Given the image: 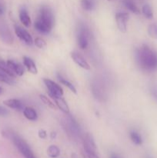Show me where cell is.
Here are the masks:
<instances>
[{
  "label": "cell",
  "instance_id": "cell-37",
  "mask_svg": "<svg viewBox=\"0 0 157 158\" xmlns=\"http://www.w3.org/2000/svg\"><path fill=\"white\" fill-rule=\"evenodd\" d=\"M3 12V9H2V8L1 7V6H0V14H2Z\"/></svg>",
  "mask_w": 157,
  "mask_h": 158
},
{
  "label": "cell",
  "instance_id": "cell-19",
  "mask_svg": "<svg viewBox=\"0 0 157 158\" xmlns=\"http://www.w3.org/2000/svg\"><path fill=\"white\" fill-rule=\"evenodd\" d=\"M57 77H58V80L61 84L64 85L65 86H66V87H67L68 89L71 91V92L73 93V94H77L76 88L75 87V86H74V85L72 84L71 82H69V80H66V78H64V77H62L60 74H58V76H57Z\"/></svg>",
  "mask_w": 157,
  "mask_h": 158
},
{
  "label": "cell",
  "instance_id": "cell-15",
  "mask_svg": "<svg viewBox=\"0 0 157 158\" xmlns=\"http://www.w3.org/2000/svg\"><path fill=\"white\" fill-rule=\"evenodd\" d=\"M22 60L23 65H24L25 67L27 69V70L29 73H31L32 74L38 73V69H37L36 65H35V62H34V60L32 59L28 56H23Z\"/></svg>",
  "mask_w": 157,
  "mask_h": 158
},
{
  "label": "cell",
  "instance_id": "cell-29",
  "mask_svg": "<svg viewBox=\"0 0 157 158\" xmlns=\"http://www.w3.org/2000/svg\"><path fill=\"white\" fill-rule=\"evenodd\" d=\"M34 43H35V46L38 47V49H45L47 46L46 44V42L43 40L41 37H37V38L35 39L34 40Z\"/></svg>",
  "mask_w": 157,
  "mask_h": 158
},
{
  "label": "cell",
  "instance_id": "cell-14",
  "mask_svg": "<svg viewBox=\"0 0 157 158\" xmlns=\"http://www.w3.org/2000/svg\"><path fill=\"white\" fill-rule=\"evenodd\" d=\"M18 17H19L20 22L23 26H26V28L31 26L32 21H31L30 16H29L27 9L26 8L22 7V9H20L19 12H18Z\"/></svg>",
  "mask_w": 157,
  "mask_h": 158
},
{
  "label": "cell",
  "instance_id": "cell-13",
  "mask_svg": "<svg viewBox=\"0 0 157 158\" xmlns=\"http://www.w3.org/2000/svg\"><path fill=\"white\" fill-rule=\"evenodd\" d=\"M6 63H7V65L9 66V67L13 71V73L15 75L18 76V77H22V76L24 75V66L22 64H20L19 63H17V62L12 60H9Z\"/></svg>",
  "mask_w": 157,
  "mask_h": 158
},
{
  "label": "cell",
  "instance_id": "cell-8",
  "mask_svg": "<svg viewBox=\"0 0 157 158\" xmlns=\"http://www.w3.org/2000/svg\"><path fill=\"white\" fill-rule=\"evenodd\" d=\"M91 87L94 97L99 101H105L106 99V93L103 84L99 81H93L91 85Z\"/></svg>",
  "mask_w": 157,
  "mask_h": 158
},
{
  "label": "cell",
  "instance_id": "cell-20",
  "mask_svg": "<svg viewBox=\"0 0 157 158\" xmlns=\"http://www.w3.org/2000/svg\"><path fill=\"white\" fill-rule=\"evenodd\" d=\"M0 35H1V38L6 43H12V40H13L12 33L9 30V29L6 27H2L0 29Z\"/></svg>",
  "mask_w": 157,
  "mask_h": 158
},
{
  "label": "cell",
  "instance_id": "cell-6",
  "mask_svg": "<svg viewBox=\"0 0 157 158\" xmlns=\"http://www.w3.org/2000/svg\"><path fill=\"white\" fill-rule=\"evenodd\" d=\"M43 83L46 85V87L47 89L49 95L50 97L53 98H58L62 97L63 96V89L58 83L52 81L50 79L44 78L43 79Z\"/></svg>",
  "mask_w": 157,
  "mask_h": 158
},
{
  "label": "cell",
  "instance_id": "cell-25",
  "mask_svg": "<svg viewBox=\"0 0 157 158\" xmlns=\"http://www.w3.org/2000/svg\"><path fill=\"white\" fill-rule=\"evenodd\" d=\"M147 32L151 38L157 40V24L152 23V24L149 25V26H148Z\"/></svg>",
  "mask_w": 157,
  "mask_h": 158
},
{
  "label": "cell",
  "instance_id": "cell-10",
  "mask_svg": "<svg viewBox=\"0 0 157 158\" xmlns=\"http://www.w3.org/2000/svg\"><path fill=\"white\" fill-rule=\"evenodd\" d=\"M71 58L74 61V63H76L78 66H80L83 69H86V70H90L91 66L88 63V62L85 60L84 57L81 55L80 53L77 52H72L71 53Z\"/></svg>",
  "mask_w": 157,
  "mask_h": 158
},
{
  "label": "cell",
  "instance_id": "cell-33",
  "mask_svg": "<svg viewBox=\"0 0 157 158\" xmlns=\"http://www.w3.org/2000/svg\"><path fill=\"white\" fill-rule=\"evenodd\" d=\"M38 135L41 139H46L47 137V133H46V131L45 130L41 129L38 131Z\"/></svg>",
  "mask_w": 157,
  "mask_h": 158
},
{
  "label": "cell",
  "instance_id": "cell-38",
  "mask_svg": "<svg viewBox=\"0 0 157 158\" xmlns=\"http://www.w3.org/2000/svg\"><path fill=\"white\" fill-rule=\"evenodd\" d=\"M108 1H109V2H113V1H115V0H108Z\"/></svg>",
  "mask_w": 157,
  "mask_h": 158
},
{
  "label": "cell",
  "instance_id": "cell-26",
  "mask_svg": "<svg viewBox=\"0 0 157 158\" xmlns=\"http://www.w3.org/2000/svg\"><path fill=\"white\" fill-rule=\"evenodd\" d=\"M94 6H95L94 0H81V6L84 10H92L94 8Z\"/></svg>",
  "mask_w": 157,
  "mask_h": 158
},
{
  "label": "cell",
  "instance_id": "cell-18",
  "mask_svg": "<svg viewBox=\"0 0 157 158\" xmlns=\"http://www.w3.org/2000/svg\"><path fill=\"white\" fill-rule=\"evenodd\" d=\"M123 5L125 6V7L127 9H129L130 12H132L134 14H139L140 10L137 6L135 5V3L134 2L133 0H123Z\"/></svg>",
  "mask_w": 157,
  "mask_h": 158
},
{
  "label": "cell",
  "instance_id": "cell-17",
  "mask_svg": "<svg viewBox=\"0 0 157 158\" xmlns=\"http://www.w3.org/2000/svg\"><path fill=\"white\" fill-rule=\"evenodd\" d=\"M23 115L27 120L31 121H35L38 119V114L34 108L31 106H26L23 110Z\"/></svg>",
  "mask_w": 157,
  "mask_h": 158
},
{
  "label": "cell",
  "instance_id": "cell-32",
  "mask_svg": "<svg viewBox=\"0 0 157 158\" xmlns=\"http://www.w3.org/2000/svg\"><path fill=\"white\" fill-rule=\"evenodd\" d=\"M9 114V110L6 108L0 106V117H6Z\"/></svg>",
  "mask_w": 157,
  "mask_h": 158
},
{
  "label": "cell",
  "instance_id": "cell-9",
  "mask_svg": "<svg viewBox=\"0 0 157 158\" xmlns=\"http://www.w3.org/2000/svg\"><path fill=\"white\" fill-rule=\"evenodd\" d=\"M115 22L120 32H126L127 30V23L129 21V14L127 12H119L115 14Z\"/></svg>",
  "mask_w": 157,
  "mask_h": 158
},
{
  "label": "cell",
  "instance_id": "cell-4",
  "mask_svg": "<svg viewBox=\"0 0 157 158\" xmlns=\"http://www.w3.org/2000/svg\"><path fill=\"white\" fill-rule=\"evenodd\" d=\"M66 116L67 117L62 123V126L66 132L67 133L68 135L73 137V138L80 137L81 130H80L79 125L70 114H66Z\"/></svg>",
  "mask_w": 157,
  "mask_h": 158
},
{
  "label": "cell",
  "instance_id": "cell-21",
  "mask_svg": "<svg viewBox=\"0 0 157 158\" xmlns=\"http://www.w3.org/2000/svg\"><path fill=\"white\" fill-rule=\"evenodd\" d=\"M129 137H130L132 143H135V145H142V143H143V138H142L139 133H138L137 131H131L129 133Z\"/></svg>",
  "mask_w": 157,
  "mask_h": 158
},
{
  "label": "cell",
  "instance_id": "cell-5",
  "mask_svg": "<svg viewBox=\"0 0 157 158\" xmlns=\"http://www.w3.org/2000/svg\"><path fill=\"white\" fill-rule=\"evenodd\" d=\"M90 38V31L84 23L78 25L77 32V42L81 49H86L89 46V40Z\"/></svg>",
  "mask_w": 157,
  "mask_h": 158
},
{
  "label": "cell",
  "instance_id": "cell-24",
  "mask_svg": "<svg viewBox=\"0 0 157 158\" xmlns=\"http://www.w3.org/2000/svg\"><path fill=\"white\" fill-rule=\"evenodd\" d=\"M142 12L148 19H152L153 18V12H152V9L149 4H146L143 6L142 8Z\"/></svg>",
  "mask_w": 157,
  "mask_h": 158
},
{
  "label": "cell",
  "instance_id": "cell-35",
  "mask_svg": "<svg viewBox=\"0 0 157 158\" xmlns=\"http://www.w3.org/2000/svg\"><path fill=\"white\" fill-rule=\"evenodd\" d=\"M50 137L52 139H55L56 137V133L55 132H52L50 134Z\"/></svg>",
  "mask_w": 157,
  "mask_h": 158
},
{
  "label": "cell",
  "instance_id": "cell-22",
  "mask_svg": "<svg viewBox=\"0 0 157 158\" xmlns=\"http://www.w3.org/2000/svg\"><path fill=\"white\" fill-rule=\"evenodd\" d=\"M0 69H1L2 72H4L5 73L7 74L8 76H9L12 78H15L16 77L15 73H13V71L9 67V66L7 65L6 62H4L2 60H0Z\"/></svg>",
  "mask_w": 157,
  "mask_h": 158
},
{
  "label": "cell",
  "instance_id": "cell-30",
  "mask_svg": "<svg viewBox=\"0 0 157 158\" xmlns=\"http://www.w3.org/2000/svg\"><path fill=\"white\" fill-rule=\"evenodd\" d=\"M149 93H150V95L152 99L157 102V85L151 86L150 89H149Z\"/></svg>",
  "mask_w": 157,
  "mask_h": 158
},
{
  "label": "cell",
  "instance_id": "cell-1",
  "mask_svg": "<svg viewBox=\"0 0 157 158\" xmlns=\"http://www.w3.org/2000/svg\"><path fill=\"white\" fill-rule=\"evenodd\" d=\"M135 59L139 67L146 72L157 71V51L146 44L135 49Z\"/></svg>",
  "mask_w": 157,
  "mask_h": 158
},
{
  "label": "cell",
  "instance_id": "cell-16",
  "mask_svg": "<svg viewBox=\"0 0 157 158\" xmlns=\"http://www.w3.org/2000/svg\"><path fill=\"white\" fill-rule=\"evenodd\" d=\"M54 102H55V104L56 105L57 107L60 110L62 113H64L65 114H69L70 110H69V107L67 104V102L66 101L64 98L62 97H58V98H53Z\"/></svg>",
  "mask_w": 157,
  "mask_h": 158
},
{
  "label": "cell",
  "instance_id": "cell-36",
  "mask_svg": "<svg viewBox=\"0 0 157 158\" xmlns=\"http://www.w3.org/2000/svg\"><path fill=\"white\" fill-rule=\"evenodd\" d=\"M2 93H3V89L1 87V86H0V95H1V94H2Z\"/></svg>",
  "mask_w": 157,
  "mask_h": 158
},
{
  "label": "cell",
  "instance_id": "cell-3",
  "mask_svg": "<svg viewBox=\"0 0 157 158\" xmlns=\"http://www.w3.org/2000/svg\"><path fill=\"white\" fill-rule=\"evenodd\" d=\"M12 141L25 158H36L26 140L15 134H9Z\"/></svg>",
  "mask_w": 157,
  "mask_h": 158
},
{
  "label": "cell",
  "instance_id": "cell-27",
  "mask_svg": "<svg viewBox=\"0 0 157 158\" xmlns=\"http://www.w3.org/2000/svg\"><path fill=\"white\" fill-rule=\"evenodd\" d=\"M0 82H2V83H7L9 85H12L14 83L13 78L10 77L9 76H8L7 74L5 73L4 72L0 69Z\"/></svg>",
  "mask_w": 157,
  "mask_h": 158
},
{
  "label": "cell",
  "instance_id": "cell-11",
  "mask_svg": "<svg viewBox=\"0 0 157 158\" xmlns=\"http://www.w3.org/2000/svg\"><path fill=\"white\" fill-rule=\"evenodd\" d=\"M3 104L5 106H8L9 108L13 109L15 110L23 111L25 106L22 102L18 99H9V100H5L3 101Z\"/></svg>",
  "mask_w": 157,
  "mask_h": 158
},
{
  "label": "cell",
  "instance_id": "cell-12",
  "mask_svg": "<svg viewBox=\"0 0 157 158\" xmlns=\"http://www.w3.org/2000/svg\"><path fill=\"white\" fill-rule=\"evenodd\" d=\"M83 146L85 151H96V145L95 140L90 134H86L83 136Z\"/></svg>",
  "mask_w": 157,
  "mask_h": 158
},
{
  "label": "cell",
  "instance_id": "cell-34",
  "mask_svg": "<svg viewBox=\"0 0 157 158\" xmlns=\"http://www.w3.org/2000/svg\"><path fill=\"white\" fill-rule=\"evenodd\" d=\"M109 158H123V157L117 154H112L110 155V157H109Z\"/></svg>",
  "mask_w": 157,
  "mask_h": 158
},
{
  "label": "cell",
  "instance_id": "cell-7",
  "mask_svg": "<svg viewBox=\"0 0 157 158\" xmlns=\"http://www.w3.org/2000/svg\"><path fill=\"white\" fill-rule=\"evenodd\" d=\"M14 29H15V35L21 41H22L23 43H26V45H29V46L33 44L34 41L32 40V35L26 29L18 26V25H15Z\"/></svg>",
  "mask_w": 157,
  "mask_h": 158
},
{
  "label": "cell",
  "instance_id": "cell-28",
  "mask_svg": "<svg viewBox=\"0 0 157 158\" xmlns=\"http://www.w3.org/2000/svg\"><path fill=\"white\" fill-rule=\"evenodd\" d=\"M39 98H40V100L43 102V103H45L46 106H49V107H50L51 109H53V110L56 109V107H57L56 105H55L53 102L51 101V100H49V99L46 96L43 95V94H40Z\"/></svg>",
  "mask_w": 157,
  "mask_h": 158
},
{
  "label": "cell",
  "instance_id": "cell-39",
  "mask_svg": "<svg viewBox=\"0 0 157 158\" xmlns=\"http://www.w3.org/2000/svg\"><path fill=\"white\" fill-rule=\"evenodd\" d=\"M146 158H152V157H147Z\"/></svg>",
  "mask_w": 157,
  "mask_h": 158
},
{
  "label": "cell",
  "instance_id": "cell-31",
  "mask_svg": "<svg viewBox=\"0 0 157 158\" xmlns=\"http://www.w3.org/2000/svg\"><path fill=\"white\" fill-rule=\"evenodd\" d=\"M86 152V156L88 158H99L98 155L96 154V153L95 151H85Z\"/></svg>",
  "mask_w": 157,
  "mask_h": 158
},
{
  "label": "cell",
  "instance_id": "cell-2",
  "mask_svg": "<svg viewBox=\"0 0 157 158\" xmlns=\"http://www.w3.org/2000/svg\"><path fill=\"white\" fill-rule=\"evenodd\" d=\"M55 25V17L52 9L47 6H42L38 11V16L34 23L35 30L42 34H48Z\"/></svg>",
  "mask_w": 157,
  "mask_h": 158
},
{
  "label": "cell",
  "instance_id": "cell-23",
  "mask_svg": "<svg viewBox=\"0 0 157 158\" xmlns=\"http://www.w3.org/2000/svg\"><path fill=\"white\" fill-rule=\"evenodd\" d=\"M47 154L51 158L58 157L60 154V149L56 145H51L48 148Z\"/></svg>",
  "mask_w": 157,
  "mask_h": 158
}]
</instances>
